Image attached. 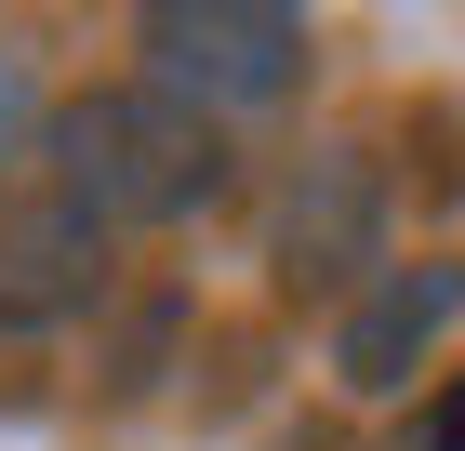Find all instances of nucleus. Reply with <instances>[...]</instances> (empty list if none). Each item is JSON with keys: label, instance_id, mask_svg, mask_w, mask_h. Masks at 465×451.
Here are the masks:
<instances>
[{"label": "nucleus", "instance_id": "obj_5", "mask_svg": "<svg viewBox=\"0 0 465 451\" xmlns=\"http://www.w3.org/2000/svg\"><path fill=\"white\" fill-rule=\"evenodd\" d=\"M452 306H465V279H452V266H386V279L346 306V332H332L346 398H399V385L426 372V346H439V319H452Z\"/></svg>", "mask_w": 465, "mask_h": 451}, {"label": "nucleus", "instance_id": "obj_7", "mask_svg": "<svg viewBox=\"0 0 465 451\" xmlns=\"http://www.w3.org/2000/svg\"><path fill=\"white\" fill-rule=\"evenodd\" d=\"M399 451H465V398H426V412H412V438Z\"/></svg>", "mask_w": 465, "mask_h": 451}, {"label": "nucleus", "instance_id": "obj_6", "mask_svg": "<svg viewBox=\"0 0 465 451\" xmlns=\"http://www.w3.org/2000/svg\"><path fill=\"white\" fill-rule=\"evenodd\" d=\"M40 120V93H27V54H0V160H14V133Z\"/></svg>", "mask_w": 465, "mask_h": 451}, {"label": "nucleus", "instance_id": "obj_4", "mask_svg": "<svg viewBox=\"0 0 465 451\" xmlns=\"http://www.w3.org/2000/svg\"><path fill=\"white\" fill-rule=\"evenodd\" d=\"M80 306H107V226L54 173L0 186V332H67Z\"/></svg>", "mask_w": 465, "mask_h": 451}, {"label": "nucleus", "instance_id": "obj_1", "mask_svg": "<svg viewBox=\"0 0 465 451\" xmlns=\"http://www.w3.org/2000/svg\"><path fill=\"white\" fill-rule=\"evenodd\" d=\"M40 160L94 226H186L226 200V133L160 80H94L40 120Z\"/></svg>", "mask_w": 465, "mask_h": 451}, {"label": "nucleus", "instance_id": "obj_2", "mask_svg": "<svg viewBox=\"0 0 465 451\" xmlns=\"http://www.w3.org/2000/svg\"><path fill=\"white\" fill-rule=\"evenodd\" d=\"M146 54H160V93H186L200 120L213 106H280L292 80H306V14H280V0H160L146 14Z\"/></svg>", "mask_w": 465, "mask_h": 451}, {"label": "nucleus", "instance_id": "obj_3", "mask_svg": "<svg viewBox=\"0 0 465 451\" xmlns=\"http://www.w3.org/2000/svg\"><path fill=\"white\" fill-rule=\"evenodd\" d=\"M266 252H280L292 292H372V279H386V160H372V146H320V160H292Z\"/></svg>", "mask_w": 465, "mask_h": 451}]
</instances>
